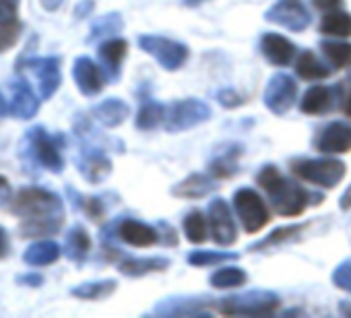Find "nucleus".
I'll list each match as a JSON object with an SVG mask.
<instances>
[{
    "label": "nucleus",
    "mask_w": 351,
    "mask_h": 318,
    "mask_svg": "<svg viewBox=\"0 0 351 318\" xmlns=\"http://www.w3.org/2000/svg\"><path fill=\"white\" fill-rule=\"evenodd\" d=\"M13 211L21 217V234L25 238L54 236L64 223V205L58 195L44 188H23Z\"/></svg>",
    "instance_id": "f257e3e1"
},
{
    "label": "nucleus",
    "mask_w": 351,
    "mask_h": 318,
    "mask_svg": "<svg viewBox=\"0 0 351 318\" xmlns=\"http://www.w3.org/2000/svg\"><path fill=\"white\" fill-rule=\"evenodd\" d=\"M256 180L267 193L275 211L283 217H295L304 213L308 205H312L314 201H320L318 195H312L304 191L300 184L287 180L275 166H265Z\"/></svg>",
    "instance_id": "f03ea898"
},
{
    "label": "nucleus",
    "mask_w": 351,
    "mask_h": 318,
    "mask_svg": "<svg viewBox=\"0 0 351 318\" xmlns=\"http://www.w3.org/2000/svg\"><path fill=\"white\" fill-rule=\"evenodd\" d=\"M62 134L52 136L46 128L34 126L25 138L21 140V157L25 166L29 168L40 166L54 174H60L64 170V157H62Z\"/></svg>",
    "instance_id": "7ed1b4c3"
},
{
    "label": "nucleus",
    "mask_w": 351,
    "mask_h": 318,
    "mask_svg": "<svg viewBox=\"0 0 351 318\" xmlns=\"http://www.w3.org/2000/svg\"><path fill=\"white\" fill-rule=\"evenodd\" d=\"M291 170L302 180L320 186V188H332L345 178V164L335 157H318V159H298L291 164Z\"/></svg>",
    "instance_id": "20e7f679"
},
{
    "label": "nucleus",
    "mask_w": 351,
    "mask_h": 318,
    "mask_svg": "<svg viewBox=\"0 0 351 318\" xmlns=\"http://www.w3.org/2000/svg\"><path fill=\"white\" fill-rule=\"evenodd\" d=\"M279 306V295L267 289H252L236 295H228L217 302V310L234 316H261L269 314Z\"/></svg>",
    "instance_id": "39448f33"
},
{
    "label": "nucleus",
    "mask_w": 351,
    "mask_h": 318,
    "mask_svg": "<svg viewBox=\"0 0 351 318\" xmlns=\"http://www.w3.org/2000/svg\"><path fill=\"white\" fill-rule=\"evenodd\" d=\"M209 118H211L209 103H205L203 99H197V97H189V99L173 101L167 108L165 128L169 132H182V130H191V128L207 122Z\"/></svg>",
    "instance_id": "423d86ee"
},
{
    "label": "nucleus",
    "mask_w": 351,
    "mask_h": 318,
    "mask_svg": "<svg viewBox=\"0 0 351 318\" xmlns=\"http://www.w3.org/2000/svg\"><path fill=\"white\" fill-rule=\"evenodd\" d=\"M138 48L153 56L165 71H178L189 60V46L163 36H138Z\"/></svg>",
    "instance_id": "0eeeda50"
},
{
    "label": "nucleus",
    "mask_w": 351,
    "mask_h": 318,
    "mask_svg": "<svg viewBox=\"0 0 351 318\" xmlns=\"http://www.w3.org/2000/svg\"><path fill=\"white\" fill-rule=\"evenodd\" d=\"M79 134H81V153L77 157L79 172L87 182L99 184L110 176L112 162L106 155V151L97 143H93V138L87 132H79Z\"/></svg>",
    "instance_id": "6e6552de"
},
{
    "label": "nucleus",
    "mask_w": 351,
    "mask_h": 318,
    "mask_svg": "<svg viewBox=\"0 0 351 318\" xmlns=\"http://www.w3.org/2000/svg\"><path fill=\"white\" fill-rule=\"evenodd\" d=\"M234 209L242 223V228L248 234L261 232L269 223V209L263 201V197L254 188H240L234 195Z\"/></svg>",
    "instance_id": "1a4fd4ad"
},
{
    "label": "nucleus",
    "mask_w": 351,
    "mask_h": 318,
    "mask_svg": "<svg viewBox=\"0 0 351 318\" xmlns=\"http://www.w3.org/2000/svg\"><path fill=\"white\" fill-rule=\"evenodd\" d=\"M265 19L293 34L308 29L312 23V15L308 7L304 5V0H277V3L265 13Z\"/></svg>",
    "instance_id": "9d476101"
},
{
    "label": "nucleus",
    "mask_w": 351,
    "mask_h": 318,
    "mask_svg": "<svg viewBox=\"0 0 351 318\" xmlns=\"http://www.w3.org/2000/svg\"><path fill=\"white\" fill-rule=\"evenodd\" d=\"M295 99H298V85H295L293 77H289L285 73H277L269 79L263 101L275 116L287 114L293 108Z\"/></svg>",
    "instance_id": "9b49d317"
},
{
    "label": "nucleus",
    "mask_w": 351,
    "mask_h": 318,
    "mask_svg": "<svg viewBox=\"0 0 351 318\" xmlns=\"http://www.w3.org/2000/svg\"><path fill=\"white\" fill-rule=\"evenodd\" d=\"M209 230L213 240L219 246H230L236 242L238 232H236V221L232 215L230 205L223 199H213L209 203Z\"/></svg>",
    "instance_id": "f8f14e48"
},
{
    "label": "nucleus",
    "mask_w": 351,
    "mask_h": 318,
    "mask_svg": "<svg viewBox=\"0 0 351 318\" xmlns=\"http://www.w3.org/2000/svg\"><path fill=\"white\" fill-rule=\"evenodd\" d=\"M25 66L34 71L38 83H40V93L44 99H50L56 89L60 87L62 75H60V58L56 56H46V58H29L25 60Z\"/></svg>",
    "instance_id": "ddd939ff"
},
{
    "label": "nucleus",
    "mask_w": 351,
    "mask_h": 318,
    "mask_svg": "<svg viewBox=\"0 0 351 318\" xmlns=\"http://www.w3.org/2000/svg\"><path fill=\"white\" fill-rule=\"evenodd\" d=\"M211 304L209 297H197V295H173L163 302H159L153 310L157 316H209L205 310Z\"/></svg>",
    "instance_id": "4468645a"
},
{
    "label": "nucleus",
    "mask_w": 351,
    "mask_h": 318,
    "mask_svg": "<svg viewBox=\"0 0 351 318\" xmlns=\"http://www.w3.org/2000/svg\"><path fill=\"white\" fill-rule=\"evenodd\" d=\"M73 77H75V83H77L79 91L83 95H87V97L97 95L104 89V83H106L104 71L91 58H87V56H81V58L75 60Z\"/></svg>",
    "instance_id": "2eb2a0df"
},
{
    "label": "nucleus",
    "mask_w": 351,
    "mask_h": 318,
    "mask_svg": "<svg viewBox=\"0 0 351 318\" xmlns=\"http://www.w3.org/2000/svg\"><path fill=\"white\" fill-rule=\"evenodd\" d=\"M316 149L324 155H335V153H345L351 149V126L345 122H330L326 124L318 138H316Z\"/></svg>",
    "instance_id": "dca6fc26"
},
{
    "label": "nucleus",
    "mask_w": 351,
    "mask_h": 318,
    "mask_svg": "<svg viewBox=\"0 0 351 318\" xmlns=\"http://www.w3.org/2000/svg\"><path fill=\"white\" fill-rule=\"evenodd\" d=\"M126 52H128V44L122 38H110L99 46L97 54H99L101 71L108 81L114 83L120 79V66L126 58Z\"/></svg>",
    "instance_id": "f3484780"
},
{
    "label": "nucleus",
    "mask_w": 351,
    "mask_h": 318,
    "mask_svg": "<svg viewBox=\"0 0 351 318\" xmlns=\"http://www.w3.org/2000/svg\"><path fill=\"white\" fill-rule=\"evenodd\" d=\"M116 234L122 242L136 248H147L159 242V232L153 225L143 223L138 219H122L116 225Z\"/></svg>",
    "instance_id": "a211bd4d"
},
{
    "label": "nucleus",
    "mask_w": 351,
    "mask_h": 318,
    "mask_svg": "<svg viewBox=\"0 0 351 318\" xmlns=\"http://www.w3.org/2000/svg\"><path fill=\"white\" fill-rule=\"evenodd\" d=\"M261 50L263 56L275 66H287L295 56V46L281 34H273V32L261 36Z\"/></svg>",
    "instance_id": "6ab92c4d"
},
{
    "label": "nucleus",
    "mask_w": 351,
    "mask_h": 318,
    "mask_svg": "<svg viewBox=\"0 0 351 318\" xmlns=\"http://www.w3.org/2000/svg\"><path fill=\"white\" fill-rule=\"evenodd\" d=\"M13 91V101H11V114H15L17 118L29 120L38 114L40 110V101L34 93V89L29 87V83L25 79H17L11 87Z\"/></svg>",
    "instance_id": "aec40b11"
},
{
    "label": "nucleus",
    "mask_w": 351,
    "mask_h": 318,
    "mask_svg": "<svg viewBox=\"0 0 351 318\" xmlns=\"http://www.w3.org/2000/svg\"><path fill=\"white\" fill-rule=\"evenodd\" d=\"M335 101H337L335 89H330L328 85H314L300 99V110L304 114L318 116V114H326L328 110H332Z\"/></svg>",
    "instance_id": "412c9836"
},
{
    "label": "nucleus",
    "mask_w": 351,
    "mask_h": 318,
    "mask_svg": "<svg viewBox=\"0 0 351 318\" xmlns=\"http://www.w3.org/2000/svg\"><path fill=\"white\" fill-rule=\"evenodd\" d=\"M215 191V180L207 174H191L182 182H178L171 188L173 197L180 199H203L209 193Z\"/></svg>",
    "instance_id": "4be33fe9"
},
{
    "label": "nucleus",
    "mask_w": 351,
    "mask_h": 318,
    "mask_svg": "<svg viewBox=\"0 0 351 318\" xmlns=\"http://www.w3.org/2000/svg\"><path fill=\"white\" fill-rule=\"evenodd\" d=\"M128 114H130V108H128L122 99H118V97L104 99L101 103H97V106L93 108L95 120H99V122H101L104 126H108V128L120 126V124L128 118Z\"/></svg>",
    "instance_id": "5701e85b"
},
{
    "label": "nucleus",
    "mask_w": 351,
    "mask_h": 318,
    "mask_svg": "<svg viewBox=\"0 0 351 318\" xmlns=\"http://www.w3.org/2000/svg\"><path fill=\"white\" fill-rule=\"evenodd\" d=\"M169 258L163 256H147V258H126L120 262V273L126 277H143L149 273H163L169 267Z\"/></svg>",
    "instance_id": "b1692460"
},
{
    "label": "nucleus",
    "mask_w": 351,
    "mask_h": 318,
    "mask_svg": "<svg viewBox=\"0 0 351 318\" xmlns=\"http://www.w3.org/2000/svg\"><path fill=\"white\" fill-rule=\"evenodd\" d=\"M330 71H332V66H330V64H324L320 58H316L314 52H310V50L300 52L298 62H295V73H298V77H302V79H306V81H318V79L328 77Z\"/></svg>",
    "instance_id": "393cba45"
},
{
    "label": "nucleus",
    "mask_w": 351,
    "mask_h": 318,
    "mask_svg": "<svg viewBox=\"0 0 351 318\" xmlns=\"http://www.w3.org/2000/svg\"><path fill=\"white\" fill-rule=\"evenodd\" d=\"M58 256H60V246L52 240H42V242L32 244L25 250L23 260L32 267H46V265L56 262Z\"/></svg>",
    "instance_id": "a878e982"
},
{
    "label": "nucleus",
    "mask_w": 351,
    "mask_h": 318,
    "mask_svg": "<svg viewBox=\"0 0 351 318\" xmlns=\"http://www.w3.org/2000/svg\"><path fill=\"white\" fill-rule=\"evenodd\" d=\"M320 34L326 38H351V15L345 11H330L320 21Z\"/></svg>",
    "instance_id": "bb28decb"
},
{
    "label": "nucleus",
    "mask_w": 351,
    "mask_h": 318,
    "mask_svg": "<svg viewBox=\"0 0 351 318\" xmlns=\"http://www.w3.org/2000/svg\"><path fill=\"white\" fill-rule=\"evenodd\" d=\"M165 116H167V106H163L155 99H145L136 114V128L153 130L159 124H165Z\"/></svg>",
    "instance_id": "cd10ccee"
},
{
    "label": "nucleus",
    "mask_w": 351,
    "mask_h": 318,
    "mask_svg": "<svg viewBox=\"0 0 351 318\" xmlns=\"http://www.w3.org/2000/svg\"><path fill=\"white\" fill-rule=\"evenodd\" d=\"M320 50L332 69H345L351 64V44L339 38H328L320 42Z\"/></svg>",
    "instance_id": "c85d7f7f"
},
{
    "label": "nucleus",
    "mask_w": 351,
    "mask_h": 318,
    "mask_svg": "<svg viewBox=\"0 0 351 318\" xmlns=\"http://www.w3.org/2000/svg\"><path fill=\"white\" fill-rule=\"evenodd\" d=\"M89 250H91V238H89V234L81 225H75L69 232V236H66V244H64L66 256L73 262H83L87 258Z\"/></svg>",
    "instance_id": "c756f323"
},
{
    "label": "nucleus",
    "mask_w": 351,
    "mask_h": 318,
    "mask_svg": "<svg viewBox=\"0 0 351 318\" xmlns=\"http://www.w3.org/2000/svg\"><path fill=\"white\" fill-rule=\"evenodd\" d=\"M118 283L114 279H104V281H89V283H81L77 287L71 289V295L79 297V299H104L110 297L116 291Z\"/></svg>",
    "instance_id": "7c9ffc66"
},
{
    "label": "nucleus",
    "mask_w": 351,
    "mask_h": 318,
    "mask_svg": "<svg viewBox=\"0 0 351 318\" xmlns=\"http://www.w3.org/2000/svg\"><path fill=\"white\" fill-rule=\"evenodd\" d=\"M124 23H122V17L120 13H110V15H104L99 17L97 21H93L91 25V34H89V44L95 42V40H104V38H116L120 32H122Z\"/></svg>",
    "instance_id": "2f4dec72"
},
{
    "label": "nucleus",
    "mask_w": 351,
    "mask_h": 318,
    "mask_svg": "<svg viewBox=\"0 0 351 318\" xmlns=\"http://www.w3.org/2000/svg\"><path fill=\"white\" fill-rule=\"evenodd\" d=\"M248 281V275L240 267H223L211 275V285L217 289H234Z\"/></svg>",
    "instance_id": "473e14b6"
},
{
    "label": "nucleus",
    "mask_w": 351,
    "mask_h": 318,
    "mask_svg": "<svg viewBox=\"0 0 351 318\" xmlns=\"http://www.w3.org/2000/svg\"><path fill=\"white\" fill-rule=\"evenodd\" d=\"M302 228H304V225H298V223L277 228V230H275V232H271L267 238H263L261 242L252 244V246H250V250H252V252H258V250H267V248H273V246H277V244H283V242L291 240L293 236H298V234L302 232Z\"/></svg>",
    "instance_id": "72a5a7b5"
},
{
    "label": "nucleus",
    "mask_w": 351,
    "mask_h": 318,
    "mask_svg": "<svg viewBox=\"0 0 351 318\" xmlns=\"http://www.w3.org/2000/svg\"><path fill=\"white\" fill-rule=\"evenodd\" d=\"M207 223H209V219H205V215L201 211H191L184 217V234H186V240L193 242V244L205 242V238H207Z\"/></svg>",
    "instance_id": "f704fd0d"
},
{
    "label": "nucleus",
    "mask_w": 351,
    "mask_h": 318,
    "mask_svg": "<svg viewBox=\"0 0 351 318\" xmlns=\"http://www.w3.org/2000/svg\"><path fill=\"white\" fill-rule=\"evenodd\" d=\"M240 147H234L230 145V151L228 153H219L215 159H213V164H211V174L213 176H219V178H228L232 174H236L238 170V164H236V159L240 157Z\"/></svg>",
    "instance_id": "c9c22d12"
},
{
    "label": "nucleus",
    "mask_w": 351,
    "mask_h": 318,
    "mask_svg": "<svg viewBox=\"0 0 351 318\" xmlns=\"http://www.w3.org/2000/svg\"><path fill=\"white\" fill-rule=\"evenodd\" d=\"M236 258H238L236 252H215V250H193L189 254V262L193 267H211V265H219V262H228Z\"/></svg>",
    "instance_id": "e433bc0d"
},
{
    "label": "nucleus",
    "mask_w": 351,
    "mask_h": 318,
    "mask_svg": "<svg viewBox=\"0 0 351 318\" xmlns=\"http://www.w3.org/2000/svg\"><path fill=\"white\" fill-rule=\"evenodd\" d=\"M21 36V21L17 17H0V52L17 44Z\"/></svg>",
    "instance_id": "4c0bfd02"
},
{
    "label": "nucleus",
    "mask_w": 351,
    "mask_h": 318,
    "mask_svg": "<svg viewBox=\"0 0 351 318\" xmlns=\"http://www.w3.org/2000/svg\"><path fill=\"white\" fill-rule=\"evenodd\" d=\"M69 195L75 199V207H81L91 219H99L104 215V205L101 199L97 197H81L79 193H75L73 188H69Z\"/></svg>",
    "instance_id": "58836bf2"
},
{
    "label": "nucleus",
    "mask_w": 351,
    "mask_h": 318,
    "mask_svg": "<svg viewBox=\"0 0 351 318\" xmlns=\"http://www.w3.org/2000/svg\"><path fill=\"white\" fill-rule=\"evenodd\" d=\"M332 283L339 289L351 293V258H345L341 265H337V269L332 271Z\"/></svg>",
    "instance_id": "ea45409f"
},
{
    "label": "nucleus",
    "mask_w": 351,
    "mask_h": 318,
    "mask_svg": "<svg viewBox=\"0 0 351 318\" xmlns=\"http://www.w3.org/2000/svg\"><path fill=\"white\" fill-rule=\"evenodd\" d=\"M215 97L219 99V103H221L223 108H238V106H242V97H240L232 87L219 89V91L215 93Z\"/></svg>",
    "instance_id": "a19ab883"
},
{
    "label": "nucleus",
    "mask_w": 351,
    "mask_h": 318,
    "mask_svg": "<svg viewBox=\"0 0 351 318\" xmlns=\"http://www.w3.org/2000/svg\"><path fill=\"white\" fill-rule=\"evenodd\" d=\"M19 0H0V17H17Z\"/></svg>",
    "instance_id": "79ce46f5"
},
{
    "label": "nucleus",
    "mask_w": 351,
    "mask_h": 318,
    "mask_svg": "<svg viewBox=\"0 0 351 318\" xmlns=\"http://www.w3.org/2000/svg\"><path fill=\"white\" fill-rule=\"evenodd\" d=\"M11 201V184L0 176V207Z\"/></svg>",
    "instance_id": "37998d69"
},
{
    "label": "nucleus",
    "mask_w": 351,
    "mask_h": 318,
    "mask_svg": "<svg viewBox=\"0 0 351 318\" xmlns=\"http://www.w3.org/2000/svg\"><path fill=\"white\" fill-rule=\"evenodd\" d=\"M17 281H19V283H27V285H32V287H38V285L44 283V277H42V275H23V277H19Z\"/></svg>",
    "instance_id": "c03bdc74"
},
{
    "label": "nucleus",
    "mask_w": 351,
    "mask_h": 318,
    "mask_svg": "<svg viewBox=\"0 0 351 318\" xmlns=\"http://www.w3.org/2000/svg\"><path fill=\"white\" fill-rule=\"evenodd\" d=\"M91 9H93V0H83V3L75 9V17L81 19V17H85Z\"/></svg>",
    "instance_id": "a18cd8bd"
},
{
    "label": "nucleus",
    "mask_w": 351,
    "mask_h": 318,
    "mask_svg": "<svg viewBox=\"0 0 351 318\" xmlns=\"http://www.w3.org/2000/svg\"><path fill=\"white\" fill-rule=\"evenodd\" d=\"M7 254H9V236L0 228V258H5Z\"/></svg>",
    "instance_id": "49530a36"
},
{
    "label": "nucleus",
    "mask_w": 351,
    "mask_h": 318,
    "mask_svg": "<svg viewBox=\"0 0 351 318\" xmlns=\"http://www.w3.org/2000/svg\"><path fill=\"white\" fill-rule=\"evenodd\" d=\"M339 207L343 209V211H349L351 209V184L347 186V191L341 195V199H339Z\"/></svg>",
    "instance_id": "de8ad7c7"
},
{
    "label": "nucleus",
    "mask_w": 351,
    "mask_h": 318,
    "mask_svg": "<svg viewBox=\"0 0 351 318\" xmlns=\"http://www.w3.org/2000/svg\"><path fill=\"white\" fill-rule=\"evenodd\" d=\"M316 3V7H320V9H335V7H339L341 5V0H314Z\"/></svg>",
    "instance_id": "09e8293b"
},
{
    "label": "nucleus",
    "mask_w": 351,
    "mask_h": 318,
    "mask_svg": "<svg viewBox=\"0 0 351 318\" xmlns=\"http://www.w3.org/2000/svg\"><path fill=\"white\" fill-rule=\"evenodd\" d=\"M42 5L46 11H56L62 5V0H42Z\"/></svg>",
    "instance_id": "8fccbe9b"
},
{
    "label": "nucleus",
    "mask_w": 351,
    "mask_h": 318,
    "mask_svg": "<svg viewBox=\"0 0 351 318\" xmlns=\"http://www.w3.org/2000/svg\"><path fill=\"white\" fill-rule=\"evenodd\" d=\"M9 112H11V108H9L7 99L3 97V93H0V118H3V116H7Z\"/></svg>",
    "instance_id": "3c124183"
},
{
    "label": "nucleus",
    "mask_w": 351,
    "mask_h": 318,
    "mask_svg": "<svg viewBox=\"0 0 351 318\" xmlns=\"http://www.w3.org/2000/svg\"><path fill=\"white\" fill-rule=\"evenodd\" d=\"M339 310H341V314H345V316H351V304H347V302H341Z\"/></svg>",
    "instance_id": "603ef678"
},
{
    "label": "nucleus",
    "mask_w": 351,
    "mask_h": 318,
    "mask_svg": "<svg viewBox=\"0 0 351 318\" xmlns=\"http://www.w3.org/2000/svg\"><path fill=\"white\" fill-rule=\"evenodd\" d=\"M345 114L351 118V89H349V93H347V97H345Z\"/></svg>",
    "instance_id": "864d4df0"
},
{
    "label": "nucleus",
    "mask_w": 351,
    "mask_h": 318,
    "mask_svg": "<svg viewBox=\"0 0 351 318\" xmlns=\"http://www.w3.org/2000/svg\"><path fill=\"white\" fill-rule=\"evenodd\" d=\"M203 3H207V0H184V5H186V7H199V5H203Z\"/></svg>",
    "instance_id": "5fc2aeb1"
}]
</instances>
